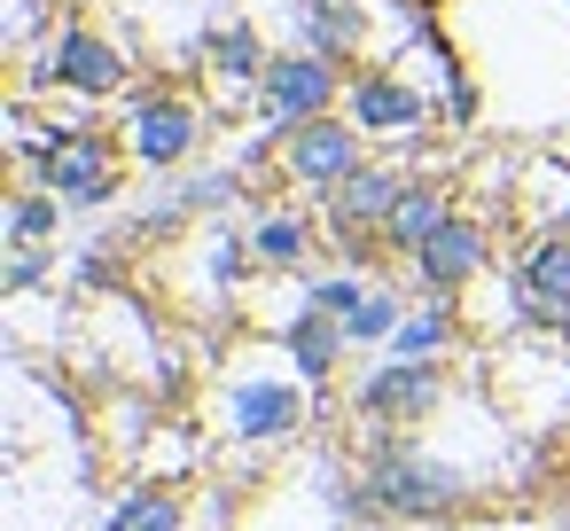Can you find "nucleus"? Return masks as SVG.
Wrapping results in <instances>:
<instances>
[{
    "label": "nucleus",
    "mask_w": 570,
    "mask_h": 531,
    "mask_svg": "<svg viewBox=\"0 0 570 531\" xmlns=\"http://www.w3.org/2000/svg\"><path fill=\"white\" fill-rule=\"evenodd\" d=\"M32 173H40V188L48 196H63V204H110L118 196V180H126V149L110 141V134H95V126H71V134H56L40 157H32Z\"/></svg>",
    "instance_id": "nucleus-3"
},
{
    "label": "nucleus",
    "mask_w": 570,
    "mask_h": 531,
    "mask_svg": "<svg viewBox=\"0 0 570 531\" xmlns=\"http://www.w3.org/2000/svg\"><path fill=\"white\" fill-rule=\"evenodd\" d=\"M406 196V173L399 165H383V157H367V165H352L328 196H321V219H328V235H336V250L360 266L375 243H383V227H391V204Z\"/></svg>",
    "instance_id": "nucleus-2"
},
{
    "label": "nucleus",
    "mask_w": 570,
    "mask_h": 531,
    "mask_svg": "<svg viewBox=\"0 0 570 531\" xmlns=\"http://www.w3.org/2000/svg\"><path fill=\"white\" fill-rule=\"evenodd\" d=\"M367 500H375L383 515L438 523V515H453V508L469 500V476H461L453 461H438V453L399 445V430L375 422V445H367Z\"/></svg>",
    "instance_id": "nucleus-1"
},
{
    "label": "nucleus",
    "mask_w": 570,
    "mask_h": 531,
    "mask_svg": "<svg viewBox=\"0 0 570 531\" xmlns=\"http://www.w3.org/2000/svg\"><path fill=\"white\" fill-rule=\"evenodd\" d=\"M438 399H445V367L438 360H383L352 391L360 422H383V430H414L422 414H438Z\"/></svg>",
    "instance_id": "nucleus-7"
},
{
    "label": "nucleus",
    "mask_w": 570,
    "mask_h": 531,
    "mask_svg": "<svg viewBox=\"0 0 570 531\" xmlns=\"http://www.w3.org/2000/svg\"><path fill=\"white\" fill-rule=\"evenodd\" d=\"M344 71H336V56H321V48H297V56H274L266 63V87H258V102L282 118V126H305V118H328L336 102H344Z\"/></svg>",
    "instance_id": "nucleus-8"
},
{
    "label": "nucleus",
    "mask_w": 570,
    "mask_h": 531,
    "mask_svg": "<svg viewBox=\"0 0 570 531\" xmlns=\"http://www.w3.org/2000/svg\"><path fill=\"white\" fill-rule=\"evenodd\" d=\"M453 344V305H430V313H406V328L391 336V360H438Z\"/></svg>",
    "instance_id": "nucleus-20"
},
{
    "label": "nucleus",
    "mask_w": 570,
    "mask_h": 531,
    "mask_svg": "<svg viewBox=\"0 0 570 531\" xmlns=\"http://www.w3.org/2000/svg\"><path fill=\"white\" fill-rule=\"evenodd\" d=\"M102 531H188V500L173 484H126L118 508L102 515Z\"/></svg>",
    "instance_id": "nucleus-15"
},
{
    "label": "nucleus",
    "mask_w": 570,
    "mask_h": 531,
    "mask_svg": "<svg viewBox=\"0 0 570 531\" xmlns=\"http://www.w3.org/2000/svg\"><path fill=\"white\" fill-rule=\"evenodd\" d=\"M48 79L71 87V95H118V87H126V56H118V40H102L95 24H63L56 48H48Z\"/></svg>",
    "instance_id": "nucleus-10"
},
{
    "label": "nucleus",
    "mask_w": 570,
    "mask_h": 531,
    "mask_svg": "<svg viewBox=\"0 0 570 531\" xmlns=\"http://www.w3.org/2000/svg\"><path fill=\"white\" fill-rule=\"evenodd\" d=\"M250 258H258V266H274V274L305 266V258H313V227H305V219H289V212H266V219H250Z\"/></svg>",
    "instance_id": "nucleus-16"
},
{
    "label": "nucleus",
    "mask_w": 570,
    "mask_h": 531,
    "mask_svg": "<svg viewBox=\"0 0 570 531\" xmlns=\"http://www.w3.org/2000/svg\"><path fill=\"white\" fill-rule=\"evenodd\" d=\"M32 282H48V250H17L9 258V289H32Z\"/></svg>",
    "instance_id": "nucleus-22"
},
{
    "label": "nucleus",
    "mask_w": 570,
    "mask_h": 531,
    "mask_svg": "<svg viewBox=\"0 0 570 531\" xmlns=\"http://www.w3.org/2000/svg\"><path fill=\"white\" fill-rule=\"evenodd\" d=\"M484 266H492V219H476V212H453V219L414 250V282L430 289V305H453Z\"/></svg>",
    "instance_id": "nucleus-6"
},
{
    "label": "nucleus",
    "mask_w": 570,
    "mask_h": 531,
    "mask_svg": "<svg viewBox=\"0 0 570 531\" xmlns=\"http://www.w3.org/2000/svg\"><path fill=\"white\" fill-rule=\"evenodd\" d=\"M406 328V305H399V289H367L352 313H344V336L352 344H391Z\"/></svg>",
    "instance_id": "nucleus-18"
},
{
    "label": "nucleus",
    "mask_w": 570,
    "mask_h": 531,
    "mask_svg": "<svg viewBox=\"0 0 570 531\" xmlns=\"http://www.w3.org/2000/svg\"><path fill=\"white\" fill-rule=\"evenodd\" d=\"M282 344H289V360H297V375H305V383H328L352 336H344V321H336V313H313V305H305V313L282 328Z\"/></svg>",
    "instance_id": "nucleus-14"
},
{
    "label": "nucleus",
    "mask_w": 570,
    "mask_h": 531,
    "mask_svg": "<svg viewBox=\"0 0 570 531\" xmlns=\"http://www.w3.org/2000/svg\"><path fill=\"white\" fill-rule=\"evenodd\" d=\"M344 118H352L360 134H414V126L430 118V102H422L406 79H391V71H360V79L344 87Z\"/></svg>",
    "instance_id": "nucleus-11"
},
{
    "label": "nucleus",
    "mask_w": 570,
    "mask_h": 531,
    "mask_svg": "<svg viewBox=\"0 0 570 531\" xmlns=\"http://www.w3.org/2000/svg\"><path fill=\"white\" fill-rule=\"evenodd\" d=\"M515 305L531 328H570V235H539L515 266Z\"/></svg>",
    "instance_id": "nucleus-9"
},
{
    "label": "nucleus",
    "mask_w": 570,
    "mask_h": 531,
    "mask_svg": "<svg viewBox=\"0 0 570 531\" xmlns=\"http://www.w3.org/2000/svg\"><path fill=\"white\" fill-rule=\"evenodd\" d=\"M352 165H367V149H360V126L352 118H305V126H282V180L289 188H313V196H328Z\"/></svg>",
    "instance_id": "nucleus-5"
},
{
    "label": "nucleus",
    "mask_w": 570,
    "mask_h": 531,
    "mask_svg": "<svg viewBox=\"0 0 570 531\" xmlns=\"http://www.w3.org/2000/svg\"><path fill=\"white\" fill-rule=\"evenodd\" d=\"M212 63H219V79H235V87H266V48H258L250 24L219 32V40H212Z\"/></svg>",
    "instance_id": "nucleus-19"
},
{
    "label": "nucleus",
    "mask_w": 570,
    "mask_h": 531,
    "mask_svg": "<svg viewBox=\"0 0 570 531\" xmlns=\"http://www.w3.org/2000/svg\"><path fill=\"white\" fill-rule=\"evenodd\" d=\"M297 422H305V391H297V383L258 375V383H243V391H235V437L274 445V437H297Z\"/></svg>",
    "instance_id": "nucleus-12"
},
{
    "label": "nucleus",
    "mask_w": 570,
    "mask_h": 531,
    "mask_svg": "<svg viewBox=\"0 0 570 531\" xmlns=\"http://www.w3.org/2000/svg\"><path fill=\"white\" fill-rule=\"evenodd\" d=\"M445 219H453V188L422 173V180H406V196L391 204V227H383V250H406V258H414V250H422V243H430V235H438Z\"/></svg>",
    "instance_id": "nucleus-13"
},
{
    "label": "nucleus",
    "mask_w": 570,
    "mask_h": 531,
    "mask_svg": "<svg viewBox=\"0 0 570 531\" xmlns=\"http://www.w3.org/2000/svg\"><path fill=\"white\" fill-rule=\"evenodd\" d=\"M360 297H367V282H360V274H328V282H313V289H305V305H313V313H336V321H344Z\"/></svg>",
    "instance_id": "nucleus-21"
},
{
    "label": "nucleus",
    "mask_w": 570,
    "mask_h": 531,
    "mask_svg": "<svg viewBox=\"0 0 570 531\" xmlns=\"http://www.w3.org/2000/svg\"><path fill=\"white\" fill-rule=\"evenodd\" d=\"M63 212H71L63 196H48V188H24V196L9 204V243H17V250H40V243L63 227Z\"/></svg>",
    "instance_id": "nucleus-17"
},
{
    "label": "nucleus",
    "mask_w": 570,
    "mask_h": 531,
    "mask_svg": "<svg viewBox=\"0 0 570 531\" xmlns=\"http://www.w3.org/2000/svg\"><path fill=\"white\" fill-rule=\"evenodd\" d=\"M196 149H204V102H196V95L157 87V95H141V102L126 110V157H134V165L173 173V165H188Z\"/></svg>",
    "instance_id": "nucleus-4"
}]
</instances>
